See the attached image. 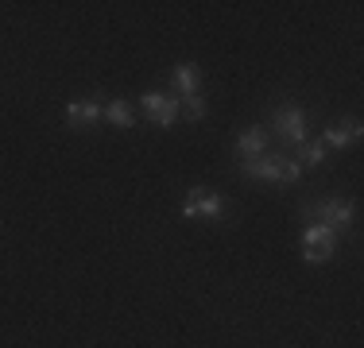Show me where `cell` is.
Here are the masks:
<instances>
[{
	"mask_svg": "<svg viewBox=\"0 0 364 348\" xmlns=\"http://www.w3.org/2000/svg\"><path fill=\"white\" fill-rule=\"evenodd\" d=\"M240 174L245 178H259V182H299L302 178V167L294 163V155H272V151H264L259 159L252 163H240Z\"/></svg>",
	"mask_w": 364,
	"mask_h": 348,
	"instance_id": "1",
	"label": "cell"
},
{
	"mask_svg": "<svg viewBox=\"0 0 364 348\" xmlns=\"http://www.w3.org/2000/svg\"><path fill=\"white\" fill-rule=\"evenodd\" d=\"M306 221L326 224L329 232H345V229H353V221H357V202H349V197H329V202H318V205L306 209Z\"/></svg>",
	"mask_w": 364,
	"mask_h": 348,
	"instance_id": "2",
	"label": "cell"
},
{
	"mask_svg": "<svg viewBox=\"0 0 364 348\" xmlns=\"http://www.w3.org/2000/svg\"><path fill=\"white\" fill-rule=\"evenodd\" d=\"M182 217L186 221H225L229 217V205H225V197L221 194H213V190H205V186H194L186 194V202H182Z\"/></svg>",
	"mask_w": 364,
	"mask_h": 348,
	"instance_id": "3",
	"label": "cell"
},
{
	"mask_svg": "<svg viewBox=\"0 0 364 348\" xmlns=\"http://www.w3.org/2000/svg\"><path fill=\"white\" fill-rule=\"evenodd\" d=\"M272 132L279 136L283 143L299 147V143H306L310 120H306V112H302L299 104H283V109H275V116H272Z\"/></svg>",
	"mask_w": 364,
	"mask_h": 348,
	"instance_id": "4",
	"label": "cell"
},
{
	"mask_svg": "<svg viewBox=\"0 0 364 348\" xmlns=\"http://www.w3.org/2000/svg\"><path fill=\"white\" fill-rule=\"evenodd\" d=\"M333 248H337V232H329L326 224L310 221L302 229V256H306V263H329Z\"/></svg>",
	"mask_w": 364,
	"mask_h": 348,
	"instance_id": "5",
	"label": "cell"
},
{
	"mask_svg": "<svg viewBox=\"0 0 364 348\" xmlns=\"http://www.w3.org/2000/svg\"><path fill=\"white\" fill-rule=\"evenodd\" d=\"M140 104H144V112H147V116H151L159 128H171V124L178 120V112H182V101L175 97V93H144Z\"/></svg>",
	"mask_w": 364,
	"mask_h": 348,
	"instance_id": "6",
	"label": "cell"
},
{
	"mask_svg": "<svg viewBox=\"0 0 364 348\" xmlns=\"http://www.w3.org/2000/svg\"><path fill=\"white\" fill-rule=\"evenodd\" d=\"M360 139V120H333V124H326V132H322V147H353Z\"/></svg>",
	"mask_w": 364,
	"mask_h": 348,
	"instance_id": "7",
	"label": "cell"
},
{
	"mask_svg": "<svg viewBox=\"0 0 364 348\" xmlns=\"http://www.w3.org/2000/svg\"><path fill=\"white\" fill-rule=\"evenodd\" d=\"M198 85H202V74H198V66L194 62H178L175 70H171V89H175V97L178 101H186V97H198Z\"/></svg>",
	"mask_w": 364,
	"mask_h": 348,
	"instance_id": "8",
	"label": "cell"
},
{
	"mask_svg": "<svg viewBox=\"0 0 364 348\" xmlns=\"http://www.w3.org/2000/svg\"><path fill=\"white\" fill-rule=\"evenodd\" d=\"M105 116V109H101L97 101H90V97H77L66 104V120H70V128H90V124H97V120Z\"/></svg>",
	"mask_w": 364,
	"mask_h": 348,
	"instance_id": "9",
	"label": "cell"
},
{
	"mask_svg": "<svg viewBox=\"0 0 364 348\" xmlns=\"http://www.w3.org/2000/svg\"><path fill=\"white\" fill-rule=\"evenodd\" d=\"M267 151V128H248V132L237 136V159L240 163H252Z\"/></svg>",
	"mask_w": 364,
	"mask_h": 348,
	"instance_id": "10",
	"label": "cell"
},
{
	"mask_svg": "<svg viewBox=\"0 0 364 348\" xmlns=\"http://www.w3.org/2000/svg\"><path fill=\"white\" fill-rule=\"evenodd\" d=\"M105 120L112 128H132L136 124V112H132V104H128V101H109L105 104Z\"/></svg>",
	"mask_w": 364,
	"mask_h": 348,
	"instance_id": "11",
	"label": "cell"
},
{
	"mask_svg": "<svg viewBox=\"0 0 364 348\" xmlns=\"http://www.w3.org/2000/svg\"><path fill=\"white\" fill-rule=\"evenodd\" d=\"M294 163L299 167H322L326 163V147H322V139H314V143H299V155H294Z\"/></svg>",
	"mask_w": 364,
	"mask_h": 348,
	"instance_id": "12",
	"label": "cell"
},
{
	"mask_svg": "<svg viewBox=\"0 0 364 348\" xmlns=\"http://www.w3.org/2000/svg\"><path fill=\"white\" fill-rule=\"evenodd\" d=\"M182 109H186V116H190V120H202V116H205V101H202V93H198V97H186V101H182Z\"/></svg>",
	"mask_w": 364,
	"mask_h": 348,
	"instance_id": "13",
	"label": "cell"
}]
</instances>
